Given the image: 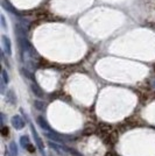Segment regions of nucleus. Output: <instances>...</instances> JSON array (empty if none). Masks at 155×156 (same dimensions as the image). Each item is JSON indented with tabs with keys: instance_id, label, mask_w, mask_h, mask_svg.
Masks as SVG:
<instances>
[{
	"instance_id": "nucleus-4",
	"label": "nucleus",
	"mask_w": 155,
	"mask_h": 156,
	"mask_svg": "<svg viewBox=\"0 0 155 156\" xmlns=\"http://www.w3.org/2000/svg\"><path fill=\"white\" fill-rule=\"evenodd\" d=\"M20 146L26 150H29L31 153H35V148L33 147V144L31 143V140L28 135H22L20 137Z\"/></svg>"
},
{
	"instance_id": "nucleus-12",
	"label": "nucleus",
	"mask_w": 155,
	"mask_h": 156,
	"mask_svg": "<svg viewBox=\"0 0 155 156\" xmlns=\"http://www.w3.org/2000/svg\"><path fill=\"white\" fill-rule=\"evenodd\" d=\"M34 106H35V108L39 111H45V104L42 103V101H39V100H35L34 101Z\"/></svg>"
},
{
	"instance_id": "nucleus-9",
	"label": "nucleus",
	"mask_w": 155,
	"mask_h": 156,
	"mask_svg": "<svg viewBox=\"0 0 155 156\" xmlns=\"http://www.w3.org/2000/svg\"><path fill=\"white\" fill-rule=\"evenodd\" d=\"M6 99L11 105H16V96H15L13 90H9V91L7 92Z\"/></svg>"
},
{
	"instance_id": "nucleus-6",
	"label": "nucleus",
	"mask_w": 155,
	"mask_h": 156,
	"mask_svg": "<svg viewBox=\"0 0 155 156\" xmlns=\"http://www.w3.org/2000/svg\"><path fill=\"white\" fill-rule=\"evenodd\" d=\"M48 146H49L52 150H55L58 155H65V154H67V150H65L64 146H61L59 143H56V142H54V141H49V142H48Z\"/></svg>"
},
{
	"instance_id": "nucleus-14",
	"label": "nucleus",
	"mask_w": 155,
	"mask_h": 156,
	"mask_svg": "<svg viewBox=\"0 0 155 156\" xmlns=\"http://www.w3.org/2000/svg\"><path fill=\"white\" fill-rule=\"evenodd\" d=\"M64 148H65V150L67 151H69L71 155H74V156H82L79 153H78L77 150H75L74 148H70V147H68V146H64Z\"/></svg>"
},
{
	"instance_id": "nucleus-13",
	"label": "nucleus",
	"mask_w": 155,
	"mask_h": 156,
	"mask_svg": "<svg viewBox=\"0 0 155 156\" xmlns=\"http://www.w3.org/2000/svg\"><path fill=\"white\" fill-rule=\"evenodd\" d=\"M21 72H22V73H23L27 78H29V79H32V80H34V79H35V78H34V75H33L31 71H28V69L22 68V69H21Z\"/></svg>"
},
{
	"instance_id": "nucleus-2",
	"label": "nucleus",
	"mask_w": 155,
	"mask_h": 156,
	"mask_svg": "<svg viewBox=\"0 0 155 156\" xmlns=\"http://www.w3.org/2000/svg\"><path fill=\"white\" fill-rule=\"evenodd\" d=\"M29 127H31L33 137H34V141H35V143H36V147H38V149H39L41 153H43V154H45V143H43V141H42V139L40 137L39 133L36 132L35 127H34V125H32L31 122H29Z\"/></svg>"
},
{
	"instance_id": "nucleus-11",
	"label": "nucleus",
	"mask_w": 155,
	"mask_h": 156,
	"mask_svg": "<svg viewBox=\"0 0 155 156\" xmlns=\"http://www.w3.org/2000/svg\"><path fill=\"white\" fill-rule=\"evenodd\" d=\"M1 76H2V78H1V84L6 85L7 83H8V76H7V71L5 70V69H2V71H1Z\"/></svg>"
},
{
	"instance_id": "nucleus-8",
	"label": "nucleus",
	"mask_w": 155,
	"mask_h": 156,
	"mask_svg": "<svg viewBox=\"0 0 155 156\" xmlns=\"http://www.w3.org/2000/svg\"><path fill=\"white\" fill-rule=\"evenodd\" d=\"M36 124L39 125V126L41 127V128H42V129L52 130V127L49 126V124L47 122V120H45V119L42 117V115H38V117H36Z\"/></svg>"
},
{
	"instance_id": "nucleus-3",
	"label": "nucleus",
	"mask_w": 155,
	"mask_h": 156,
	"mask_svg": "<svg viewBox=\"0 0 155 156\" xmlns=\"http://www.w3.org/2000/svg\"><path fill=\"white\" fill-rule=\"evenodd\" d=\"M11 124H12V126H13L16 130H21L26 127L25 120H23V119L21 118V115H19V114H16V115H13V117H12V119H11Z\"/></svg>"
},
{
	"instance_id": "nucleus-5",
	"label": "nucleus",
	"mask_w": 155,
	"mask_h": 156,
	"mask_svg": "<svg viewBox=\"0 0 155 156\" xmlns=\"http://www.w3.org/2000/svg\"><path fill=\"white\" fill-rule=\"evenodd\" d=\"M1 42H2V47H4V52L7 54L8 56L12 55V44H11V40L7 37L6 35H2L1 36Z\"/></svg>"
},
{
	"instance_id": "nucleus-10",
	"label": "nucleus",
	"mask_w": 155,
	"mask_h": 156,
	"mask_svg": "<svg viewBox=\"0 0 155 156\" xmlns=\"http://www.w3.org/2000/svg\"><path fill=\"white\" fill-rule=\"evenodd\" d=\"M18 153H19V150H18V146H16V143L12 141V142L9 143V155L11 156H18Z\"/></svg>"
},
{
	"instance_id": "nucleus-7",
	"label": "nucleus",
	"mask_w": 155,
	"mask_h": 156,
	"mask_svg": "<svg viewBox=\"0 0 155 156\" xmlns=\"http://www.w3.org/2000/svg\"><path fill=\"white\" fill-rule=\"evenodd\" d=\"M31 90H32V92L38 98L45 97V92H43V90H42V89L40 87V85H38L36 83H32V84H31Z\"/></svg>"
},
{
	"instance_id": "nucleus-16",
	"label": "nucleus",
	"mask_w": 155,
	"mask_h": 156,
	"mask_svg": "<svg viewBox=\"0 0 155 156\" xmlns=\"http://www.w3.org/2000/svg\"><path fill=\"white\" fill-rule=\"evenodd\" d=\"M9 156H11V155H9Z\"/></svg>"
},
{
	"instance_id": "nucleus-15",
	"label": "nucleus",
	"mask_w": 155,
	"mask_h": 156,
	"mask_svg": "<svg viewBox=\"0 0 155 156\" xmlns=\"http://www.w3.org/2000/svg\"><path fill=\"white\" fill-rule=\"evenodd\" d=\"M1 26L4 27V28H6V21H5V16L4 15H1Z\"/></svg>"
},
{
	"instance_id": "nucleus-1",
	"label": "nucleus",
	"mask_w": 155,
	"mask_h": 156,
	"mask_svg": "<svg viewBox=\"0 0 155 156\" xmlns=\"http://www.w3.org/2000/svg\"><path fill=\"white\" fill-rule=\"evenodd\" d=\"M45 136L48 137L50 141H54V142L57 143H65L67 141H70L72 137L68 136V135H62V134H58L54 130H45Z\"/></svg>"
}]
</instances>
